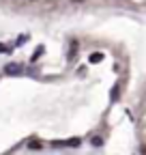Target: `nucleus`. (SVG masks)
<instances>
[{"instance_id": "f257e3e1", "label": "nucleus", "mask_w": 146, "mask_h": 155, "mask_svg": "<svg viewBox=\"0 0 146 155\" xmlns=\"http://www.w3.org/2000/svg\"><path fill=\"white\" fill-rule=\"evenodd\" d=\"M5 71H7L9 75H20V73H24V67H22V65H17V63H13V65H7Z\"/></svg>"}, {"instance_id": "f03ea898", "label": "nucleus", "mask_w": 146, "mask_h": 155, "mask_svg": "<svg viewBox=\"0 0 146 155\" xmlns=\"http://www.w3.org/2000/svg\"><path fill=\"white\" fill-rule=\"evenodd\" d=\"M41 147H43V142H41V140H36V138L28 140V149H41Z\"/></svg>"}, {"instance_id": "7ed1b4c3", "label": "nucleus", "mask_w": 146, "mask_h": 155, "mask_svg": "<svg viewBox=\"0 0 146 155\" xmlns=\"http://www.w3.org/2000/svg\"><path fill=\"white\" fill-rule=\"evenodd\" d=\"M93 144H95V147H101V144H103V138H101V136H95V138H93Z\"/></svg>"}, {"instance_id": "20e7f679", "label": "nucleus", "mask_w": 146, "mask_h": 155, "mask_svg": "<svg viewBox=\"0 0 146 155\" xmlns=\"http://www.w3.org/2000/svg\"><path fill=\"white\" fill-rule=\"evenodd\" d=\"M69 2H84V0H69Z\"/></svg>"}, {"instance_id": "39448f33", "label": "nucleus", "mask_w": 146, "mask_h": 155, "mask_svg": "<svg viewBox=\"0 0 146 155\" xmlns=\"http://www.w3.org/2000/svg\"><path fill=\"white\" fill-rule=\"evenodd\" d=\"M28 2H30V0H28Z\"/></svg>"}]
</instances>
